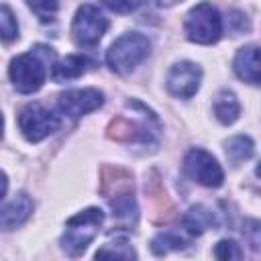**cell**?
I'll list each match as a JSON object with an SVG mask.
<instances>
[{"label":"cell","mask_w":261,"mask_h":261,"mask_svg":"<svg viewBox=\"0 0 261 261\" xmlns=\"http://www.w3.org/2000/svg\"><path fill=\"white\" fill-rule=\"evenodd\" d=\"M104 222V212L100 208H86L84 212L71 216L65 224V232L61 237V247L69 255H80L94 241L100 226Z\"/></svg>","instance_id":"obj_1"},{"label":"cell","mask_w":261,"mask_h":261,"mask_svg":"<svg viewBox=\"0 0 261 261\" xmlns=\"http://www.w3.org/2000/svg\"><path fill=\"white\" fill-rule=\"evenodd\" d=\"M149 53H151V43H149V39L145 35H141V33H126V35L118 37L110 45V49L106 53V61H108L112 71L128 73L143 59H147Z\"/></svg>","instance_id":"obj_2"},{"label":"cell","mask_w":261,"mask_h":261,"mask_svg":"<svg viewBox=\"0 0 261 261\" xmlns=\"http://www.w3.org/2000/svg\"><path fill=\"white\" fill-rule=\"evenodd\" d=\"M184 31L190 41L200 45H212L222 35V18L212 4L202 2L188 12Z\"/></svg>","instance_id":"obj_3"},{"label":"cell","mask_w":261,"mask_h":261,"mask_svg":"<svg viewBox=\"0 0 261 261\" xmlns=\"http://www.w3.org/2000/svg\"><path fill=\"white\" fill-rule=\"evenodd\" d=\"M8 73H10V80H12L14 88L20 94H33V92H37L43 86L45 75H47L45 63L39 57V47H37V51L22 53L16 59H12Z\"/></svg>","instance_id":"obj_4"},{"label":"cell","mask_w":261,"mask_h":261,"mask_svg":"<svg viewBox=\"0 0 261 261\" xmlns=\"http://www.w3.org/2000/svg\"><path fill=\"white\" fill-rule=\"evenodd\" d=\"M18 128L27 141L39 143L59 128V116L39 102L27 104L18 114Z\"/></svg>","instance_id":"obj_5"},{"label":"cell","mask_w":261,"mask_h":261,"mask_svg":"<svg viewBox=\"0 0 261 261\" xmlns=\"http://www.w3.org/2000/svg\"><path fill=\"white\" fill-rule=\"evenodd\" d=\"M108 29V20L106 16L92 4H84L77 8L73 22H71V33L77 45L82 47H92L96 45L102 35Z\"/></svg>","instance_id":"obj_6"},{"label":"cell","mask_w":261,"mask_h":261,"mask_svg":"<svg viewBox=\"0 0 261 261\" xmlns=\"http://www.w3.org/2000/svg\"><path fill=\"white\" fill-rule=\"evenodd\" d=\"M184 171L206 188H218L224 179L220 163L204 149H190L184 159Z\"/></svg>","instance_id":"obj_7"},{"label":"cell","mask_w":261,"mask_h":261,"mask_svg":"<svg viewBox=\"0 0 261 261\" xmlns=\"http://www.w3.org/2000/svg\"><path fill=\"white\" fill-rule=\"evenodd\" d=\"M104 102L102 92L94 90V88H84V90H67L57 98V108L59 112H63L65 116L77 120L84 114L100 108Z\"/></svg>","instance_id":"obj_8"},{"label":"cell","mask_w":261,"mask_h":261,"mask_svg":"<svg viewBox=\"0 0 261 261\" xmlns=\"http://www.w3.org/2000/svg\"><path fill=\"white\" fill-rule=\"evenodd\" d=\"M202 80V69L192 61L175 63L167 73V90L175 98H192Z\"/></svg>","instance_id":"obj_9"},{"label":"cell","mask_w":261,"mask_h":261,"mask_svg":"<svg viewBox=\"0 0 261 261\" xmlns=\"http://www.w3.org/2000/svg\"><path fill=\"white\" fill-rule=\"evenodd\" d=\"M31 214H33V200L27 194H18L14 200H10L0 210V228L12 230V228L24 224Z\"/></svg>","instance_id":"obj_10"},{"label":"cell","mask_w":261,"mask_h":261,"mask_svg":"<svg viewBox=\"0 0 261 261\" xmlns=\"http://www.w3.org/2000/svg\"><path fill=\"white\" fill-rule=\"evenodd\" d=\"M234 71L243 82L259 84V49L257 45L243 47L234 57Z\"/></svg>","instance_id":"obj_11"},{"label":"cell","mask_w":261,"mask_h":261,"mask_svg":"<svg viewBox=\"0 0 261 261\" xmlns=\"http://www.w3.org/2000/svg\"><path fill=\"white\" fill-rule=\"evenodd\" d=\"M110 206H112V214H114V218H116L118 224L133 226V224L137 222L139 210H137V202H135V198H133L130 192L116 194V196L110 200Z\"/></svg>","instance_id":"obj_12"},{"label":"cell","mask_w":261,"mask_h":261,"mask_svg":"<svg viewBox=\"0 0 261 261\" xmlns=\"http://www.w3.org/2000/svg\"><path fill=\"white\" fill-rule=\"evenodd\" d=\"M88 69V59L82 55H67L65 59L57 61L53 65V80L55 82H67L73 77H80Z\"/></svg>","instance_id":"obj_13"},{"label":"cell","mask_w":261,"mask_h":261,"mask_svg":"<svg viewBox=\"0 0 261 261\" xmlns=\"http://www.w3.org/2000/svg\"><path fill=\"white\" fill-rule=\"evenodd\" d=\"M216 224V218H214V214L208 210V208H204V206H194V208H190L188 212H186V216H184V228L190 232V234H202L204 230H208V228H212Z\"/></svg>","instance_id":"obj_14"},{"label":"cell","mask_w":261,"mask_h":261,"mask_svg":"<svg viewBox=\"0 0 261 261\" xmlns=\"http://www.w3.org/2000/svg\"><path fill=\"white\" fill-rule=\"evenodd\" d=\"M239 112H241V106H239V100L234 98V94L228 92V90H222L216 96V100H214V114H216V118L222 124H232L239 118Z\"/></svg>","instance_id":"obj_15"},{"label":"cell","mask_w":261,"mask_h":261,"mask_svg":"<svg viewBox=\"0 0 261 261\" xmlns=\"http://www.w3.org/2000/svg\"><path fill=\"white\" fill-rule=\"evenodd\" d=\"M110 137L118 139V141H147L149 139V128L130 122L126 118H116L110 124Z\"/></svg>","instance_id":"obj_16"},{"label":"cell","mask_w":261,"mask_h":261,"mask_svg":"<svg viewBox=\"0 0 261 261\" xmlns=\"http://www.w3.org/2000/svg\"><path fill=\"white\" fill-rule=\"evenodd\" d=\"M253 151H255V145L245 135H239V137H232L226 141V157L232 163H241V161L253 157Z\"/></svg>","instance_id":"obj_17"},{"label":"cell","mask_w":261,"mask_h":261,"mask_svg":"<svg viewBox=\"0 0 261 261\" xmlns=\"http://www.w3.org/2000/svg\"><path fill=\"white\" fill-rule=\"evenodd\" d=\"M184 247H186V241H184L179 234L169 232V230L159 232V234L151 241V249H153L155 255H165L167 251H177V249H184Z\"/></svg>","instance_id":"obj_18"},{"label":"cell","mask_w":261,"mask_h":261,"mask_svg":"<svg viewBox=\"0 0 261 261\" xmlns=\"http://www.w3.org/2000/svg\"><path fill=\"white\" fill-rule=\"evenodd\" d=\"M96 257H114V259H133V257H137L135 255V251L130 249V245L124 241V239H118V241H114V243H108V245H104L102 249H98L96 251Z\"/></svg>","instance_id":"obj_19"},{"label":"cell","mask_w":261,"mask_h":261,"mask_svg":"<svg viewBox=\"0 0 261 261\" xmlns=\"http://www.w3.org/2000/svg\"><path fill=\"white\" fill-rule=\"evenodd\" d=\"M16 35H18V24H16L12 10L8 6L0 4V39L4 43H10L16 39Z\"/></svg>","instance_id":"obj_20"},{"label":"cell","mask_w":261,"mask_h":261,"mask_svg":"<svg viewBox=\"0 0 261 261\" xmlns=\"http://www.w3.org/2000/svg\"><path fill=\"white\" fill-rule=\"evenodd\" d=\"M29 8L41 18V20H53L59 8V0H27Z\"/></svg>","instance_id":"obj_21"},{"label":"cell","mask_w":261,"mask_h":261,"mask_svg":"<svg viewBox=\"0 0 261 261\" xmlns=\"http://www.w3.org/2000/svg\"><path fill=\"white\" fill-rule=\"evenodd\" d=\"M214 257H218V259H241L243 253H241V249L234 241L224 239L214 247Z\"/></svg>","instance_id":"obj_22"},{"label":"cell","mask_w":261,"mask_h":261,"mask_svg":"<svg viewBox=\"0 0 261 261\" xmlns=\"http://www.w3.org/2000/svg\"><path fill=\"white\" fill-rule=\"evenodd\" d=\"M102 2H104V6H108L110 10L120 12V14L135 10L137 4H139V0H102Z\"/></svg>","instance_id":"obj_23"},{"label":"cell","mask_w":261,"mask_h":261,"mask_svg":"<svg viewBox=\"0 0 261 261\" xmlns=\"http://www.w3.org/2000/svg\"><path fill=\"white\" fill-rule=\"evenodd\" d=\"M6 190H8V179H6V175H4V171H0V200L4 198V194H6Z\"/></svg>","instance_id":"obj_24"},{"label":"cell","mask_w":261,"mask_h":261,"mask_svg":"<svg viewBox=\"0 0 261 261\" xmlns=\"http://www.w3.org/2000/svg\"><path fill=\"white\" fill-rule=\"evenodd\" d=\"M2 126H4V118H2V114H0V137H2Z\"/></svg>","instance_id":"obj_25"}]
</instances>
